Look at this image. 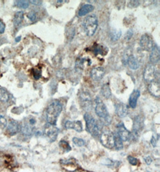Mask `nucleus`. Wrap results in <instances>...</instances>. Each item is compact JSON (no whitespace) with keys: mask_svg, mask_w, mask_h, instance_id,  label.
<instances>
[{"mask_svg":"<svg viewBox=\"0 0 160 172\" xmlns=\"http://www.w3.org/2000/svg\"><path fill=\"white\" fill-rule=\"evenodd\" d=\"M62 109V104L60 101L57 100L53 101L46 110V120L48 123L55 125Z\"/></svg>","mask_w":160,"mask_h":172,"instance_id":"nucleus-1","label":"nucleus"},{"mask_svg":"<svg viewBox=\"0 0 160 172\" xmlns=\"http://www.w3.org/2000/svg\"><path fill=\"white\" fill-rule=\"evenodd\" d=\"M83 25L86 35L92 37L95 34L98 28V19L95 15H91L85 18Z\"/></svg>","mask_w":160,"mask_h":172,"instance_id":"nucleus-2","label":"nucleus"},{"mask_svg":"<svg viewBox=\"0 0 160 172\" xmlns=\"http://www.w3.org/2000/svg\"><path fill=\"white\" fill-rule=\"evenodd\" d=\"M84 119L86 122L87 131L92 136H99L100 135V130L98 122L88 113H86L84 115Z\"/></svg>","mask_w":160,"mask_h":172,"instance_id":"nucleus-3","label":"nucleus"},{"mask_svg":"<svg viewBox=\"0 0 160 172\" xmlns=\"http://www.w3.org/2000/svg\"><path fill=\"white\" fill-rule=\"evenodd\" d=\"M95 111L96 115L104 121H110V116L107 109L104 103L101 100L100 97H97L95 99Z\"/></svg>","mask_w":160,"mask_h":172,"instance_id":"nucleus-4","label":"nucleus"},{"mask_svg":"<svg viewBox=\"0 0 160 172\" xmlns=\"http://www.w3.org/2000/svg\"><path fill=\"white\" fill-rule=\"evenodd\" d=\"M100 142L106 148L112 149L114 148L113 134L109 130H106L100 134Z\"/></svg>","mask_w":160,"mask_h":172,"instance_id":"nucleus-5","label":"nucleus"},{"mask_svg":"<svg viewBox=\"0 0 160 172\" xmlns=\"http://www.w3.org/2000/svg\"><path fill=\"white\" fill-rule=\"evenodd\" d=\"M59 132V129L55 125L48 123L44 126V133L48 137L50 142H55L57 140Z\"/></svg>","mask_w":160,"mask_h":172,"instance_id":"nucleus-6","label":"nucleus"},{"mask_svg":"<svg viewBox=\"0 0 160 172\" xmlns=\"http://www.w3.org/2000/svg\"><path fill=\"white\" fill-rule=\"evenodd\" d=\"M79 97L83 109L87 111H90L92 105L90 94L86 91H82L79 93Z\"/></svg>","mask_w":160,"mask_h":172,"instance_id":"nucleus-7","label":"nucleus"},{"mask_svg":"<svg viewBox=\"0 0 160 172\" xmlns=\"http://www.w3.org/2000/svg\"><path fill=\"white\" fill-rule=\"evenodd\" d=\"M144 127V120L141 116L139 115L135 117L133 122V134L135 138L137 137L140 134V132L142 131Z\"/></svg>","mask_w":160,"mask_h":172,"instance_id":"nucleus-8","label":"nucleus"},{"mask_svg":"<svg viewBox=\"0 0 160 172\" xmlns=\"http://www.w3.org/2000/svg\"><path fill=\"white\" fill-rule=\"evenodd\" d=\"M117 134L119 135L122 141L126 142L129 141L131 137V133L125 127L123 122L119 123L117 126Z\"/></svg>","mask_w":160,"mask_h":172,"instance_id":"nucleus-9","label":"nucleus"},{"mask_svg":"<svg viewBox=\"0 0 160 172\" xmlns=\"http://www.w3.org/2000/svg\"><path fill=\"white\" fill-rule=\"evenodd\" d=\"M153 40L148 34H144L141 36L140 40V45L141 48L146 51H151L154 46Z\"/></svg>","mask_w":160,"mask_h":172,"instance_id":"nucleus-10","label":"nucleus"},{"mask_svg":"<svg viewBox=\"0 0 160 172\" xmlns=\"http://www.w3.org/2000/svg\"><path fill=\"white\" fill-rule=\"evenodd\" d=\"M143 76L145 80L146 81L151 82L155 81L156 78V69L154 65L149 64L146 67Z\"/></svg>","mask_w":160,"mask_h":172,"instance_id":"nucleus-11","label":"nucleus"},{"mask_svg":"<svg viewBox=\"0 0 160 172\" xmlns=\"http://www.w3.org/2000/svg\"><path fill=\"white\" fill-rule=\"evenodd\" d=\"M105 74V70L101 67H97L92 69L91 71V77L94 81H100L103 79Z\"/></svg>","mask_w":160,"mask_h":172,"instance_id":"nucleus-12","label":"nucleus"},{"mask_svg":"<svg viewBox=\"0 0 160 172\" xmlns=\"http://www.w3.org/2000/svg\"><path fill=\"white\" fill-rule=\"evenodd\" d=\"M115 111L116 115L120 118H122L127 115L128 108L125 104L120 102L115 105Z\"/></svg>","mask_w":160,"mask_h":172,"instance_id":"nucleus-13","label":"nucleus"},{"mask_svg":"<svg viewBox=\"0 0 160 172\" xmlns=\"http://www.w3.org/2000/svg\"><path fill=\"white\" fill-rule=\"evenodd\" d=\"M149 60L152 64H155L158 63L160 61V48L157 44H154V46L150 51Z\"/></svg>","mask_w":160,"mask_h":172,"instance_id":"nucleus-14","label":"nucleus"},{"mask_svg":"<svg viewBox=\"0 0 160 172\" xmlns=\"http://www.w3.org/2000/svg\"><path fill=\"white\" fill-rule=\"evenodd\" d=\"M148 91L152 95L155 97H159L160 95V83L156 81L151 82L148 85Z\"/></svg>","mask_w":160,"mask_h":172,"instance_id":"nucleus-15","label":"nucleus"},{"mask_svg":"<svg viewBox=\"0 0 160 172\" xmlns=\"http://www.w3.org/2000/svg\"><path fill=\"white\" fill-rule=\"evenodd\" d=\"M65 128L68 130L69 129L74 130L75 131L79 132L83 131L82 124L80 121H67L65 123Z\"/></svg>","mask_w":160,"mask_h":172,"instance_id":"nucleus-16","label":"nucleus"},{"mask_svg":"<svg viewBox=\"0 0 160 172\" xmlns=\"http://www.w3.org/2000/svg\"><path fill=\"white\" fill-rule=\"evenodd\" d=\"M20 130V125L18 122L12 120L7 125V132L11 136H14Z\"/></svg>","mask_w":160,"mask_h":172,"instance_id":"nucleus-17","label":"nucleus"},{"mask_svg":"<svg viewBox=\"0 0 160 172\" xmlns=\"http://www.w3.org/2000/svg\"><path fill=\"white\" fill-rule=\"evenodd\" d=\"M140 95V92L138 90H135L131 94L129 99V105L133 109L136 108L137 103V100Z\"/></svg>","mask_w":160,"mask_h":172,"instance_id":"nucleus-18","label":"nucleus"},{"mask_svg":"<svg viewBox=\"0 0 160 172\" xmlns=\"http://www.w3.org/2000/svg\"><path fill=\"white\" fill-rule=\"evenodd\" d=\"M127 64L129 66L131 69L134 70H137L140 67L139 62L137 60V59L132 54L128 58L127 60Z\"/></svg>","mask_w":160,"mask_h":172,"instance_id":"nucleus-19","label":"nucleus"},{"mask_svg":"<svg viewBox=\"0 0 160 172\" xmlns=\"http://www.w3.org/2000/svg\"><path fill=\"white\" fill-rule=\"evenodd\" d=\"M94 9V7L93 6L91 5V4H85L83 5L79 11L78 13V15L79 16H83L88 13H91V11H92Z\"/></svg>","mask_w":160,"mask_h":172,"instance_id":"nucleus-20","label":"nucleus"},{"mask_svg":"<svg viewBox=\"0 0 160 172\" xmlns=\"http://www.w3.org/2000/svg\"><path fill=\"white\" fill-rule=\"evenodd\" d=\"M90 60V59H86L85 58H78L76 62L75 68L78 72H80L84 69V66L85 64V62Z\"/></svg>","mask_w":160,"mask_h":172,"instance_id":"nucleus-21","label":"nucleus"},{"mask_svg":"<svg viewBox=\"0 0 160 172\" xmlns=\"http://www.w3.org/2000/svg\"><path fill=\"white\" fill-rule=\"evenodd\" d=\"M33 125H31L30 124H25L22 126H20V130L22 132L27 136H30L34 132V127Z\"/></svg>","mask_w":160,"mask_h":172,"instance_id":"nucleus-22","label":"nucleus"},{"mask_svg":"<svg viewBox=\"0 0 160 172\" xmlns=\"http://www.w3.org/2000/svg\"><path fill=\"white\" fill-rule=\"evenodd\" d=\"M114 136V147L116 150H120L123 148V143L117 132L113 134Z\"/></svg>","mask_w":160,"mask_h":172,"instance_id":"nucleus-23","label":"nucleus"},{"mask_svg":"<svg viewBox=\"0 0 160 172\" xmlns=\"http://www.w3.org/2000/svg\"><path fill=\"white\" fill-rule=\"evenodd\" d=\"M101 94L104 98L110 99V97L112 96V92L109 85L104 84L103 85L101 89Z\"/></svg>","mask_w":160,"mask_h":172,"instance_id":"nucleus-24","label":"nucleus"},{"mask_svg":"<svg viewBox=\"0 0 160 172\" xmlns=\"http://www.w3.org/2000/svg\"><path fill=\"white\" fill-rule=\"evenodd\" d=\"M23 17H24V15H23V11H18L17 13H16V14L15 15V16H14V19H13L14 25L16 27L19 26L22 23V22L23 21Z\"/></svg>","mask_w":160,"mask_h":172,"instance_id":"nucleus-25","label":"nucleus"},{"mask_svg":"<svg viewBox=\"0 0 160 172\" xmlns=\"http://www.w3.org/2000/svg\"><path fill=\"white\" fill-rule=\"evenodd\" d=\"M9 100V95L5 89L0 87V101L7 102Z\"/></svg>","mask_w":160,"mask_h":172,"instance_id":"nucleus-26","label":"nucleus"},{"mask_svg":"<svg viewBox=\"0 0 160 172\" xmlns=\"http://www.w3.org/2000/svg\"><path fill=\"white\" fill-rule=\"evenodd\" d=\"M15 5L22 9H27L30 6V1L27 0H19L15 1Z\"/></svg>","mask_w":160,"mask_h":172,"instance_id":"nucleus-27","label":"nucleus"},{"mask_svg":"<svg viewBox=\"0 0 160 172\" xmlns=\"http://www.w3.org/2000/svg\"><path fill=\"white\" fill-rule=\"evenodd\" d=\"M59 146L65 152H68L71 151V148L69 143L65 141H61L59 143Z\"/></svg>","mask_w":160,"mask_h":172,"instance_id":"nucleus-28","label":"nucleus"},{"mask_svg":"<svg viewBox=\"0 0 160 172\" xmlns=\"http://www.w3.org/2000/svg\"><path fill=\"white\" fill-rule=\"evenodd\" d=\"M122 32L120 30H114L110 34V37L112 40L116 41L118 40L121 36Z\"/></svg>","mask_w":160,"mask_h":172,"instance_id":"nucleus-29","label":"nucleus"},{"mask_svg":"<svg viewBox=\"0 0 160 172\" xmlns=\"http://www.w3.org/2000/svg\"><path fill=\"white\" fill-rule=\"evenodd\" d=\"M73 142L74 143V144L75 145H76L77 146H79V147L83 146L85 145V141H83V139H80V138H78V137H73Z\"/></svg>","mask_w":160,"mask_h":172,"instance_id":"nucleus-30","label":"nucleus"},{"mask_svg":"<svg viewBox=\"0 0 160 172\" xmlns=\"http://www.w3.org/2000/svg\"><path fill=\"white\" fill-rule=\"evenodd\" d=\"M104 48L101 46V45H97L94 49V53L97 55L98 54H101L103 55V52H104Z\"/></svg>","mask_w":160,"mask_h":172,"instance_id":"nucleus-31","label":"nucleus"},{"mask_svg":"<svg viewBox=\"0 0 160 172\" xmlns=\"http://www.w3.org/2000/svg\"><path fill=\"white\" fill-rule=\"evenodd\" d=\"M7 125V121L6 119L2 116L0 115V129H4Z\"/></svg>","mask_w":160,"mask_h":172,"instance_id":"nucleus-32","label":"nucleus"},{"mask_svg":"<svg viewBox=\"0 0 160 172\" xmlns=\"http://www.w3.org/2000/svg\"><path fill=\"white\" fill-rule=\"evenodd\" d=\"M41 76V71L39 69H34L33 70V76L36 80L39 79Z\"/></svg>","mask_w":160,"mask_h":172,"instance_id":"nucleus-33","label":"nucleus"},{"mask_svg":"<svg viewBox=\"0 0 160 172\" xmlns=\"http://www.w3.org/2000/svg\"><path fill=\"white\" fill-rule=\"evenodd\" d=\"M127 159H128V162H130V164H131L133 166H136L137 164V163H138V160L136 158H134L133 157L128 156Z\"/></svg>","mask_w":160,"mask_h":172,"instance_id":"nucleus-34","label":"nucleus"},{"mask_svg":"<svg viewBox=\"0 0 160 172\" xmlns=\"http://www.w3.org/2000/svg\"><path fill=\"white\" fill-rule=\"evenodd\" d=\"M140 4L139 1H130L128 6L130 7H137Z\"/></svg>","mask_w":160,"mask_h":172,"instance_id":"nucleus-35","label":"nucleus"},{"mask_svg":"<svg viewBox=\"0 0 160 172\" xmlns=\"http://www.w3.org/2000/svg\"><path fill=\"white\" fill-rule=\"evenodd\" d=\"M28 18L31 21H34L36 19V14L34 11H31L28 15Z\"/></svg>","mask_w":160,"mask_h":172,"instance_id":"nucleus-36","label":"nucleus"},{"mask_svg":"<svg viewBox=\"0 0 160 172\" xmlns=\"http://www.w3.org/2000/svg\"><path fill=\"white\" fill-rule=\"evenodd\" d=\"M133 35V31L131 30L128 31L127 32V34H126L125 36V39L127 40H129L131 39V38L132 37Z\"/></svg>","mask_w":160,"mask_h":172,"instance_id":"nucleus-37","label":"nucleus"},{"mask_svg":"<svg viewBox=\"0 0 160 172\" xmlns=\"http://www.w3.org/2000/svg\"><path fill=\"white\" fill-rule=\"evenodd\" d=\"M6 25L3 21L0 19V34H3L5 31Z\"/></svg>","mask_w":160,"mask_h":172,"instance_id":"nucleus-38","label":"nucleus"},{"mask_svg":"<svg viewBox=\"0 0 160 172\" xmlns=\"http://www.w3.org/2000/svg\"><path fill=\"white\" fill-rule=\"evenodd\" d=\"M30 2H31L32 4L36 5V6H40L42 4L41 1H38V0H34V1H31Z\"/></svg>","mask_w":160,"mask_h":172,"instance_id":"nucleus-39","label":"nucleus"},{"mask_svg":"<svg viewBox=\"0 0 160 172\" xmlns=\"http://www.w3.org/2000/svg\"><path fill=\"white\" fill-rule=\"evenodd\" d=\"M157 139L155 138L154 136H152L151 140H150V143H151V145L154 146V147H155L156 145H157Z\"/></svg>","mask_w":160,"mask_h":172,"instance_id":"nucleus-40","label":"nucleus"},{"mask_svg":"<svg viewBox=\"0 0 160 172\" xmlns=\"http://www.w3.org/2000/svg\"><path fill=\"white\" fill-rule=\"evenodd\" d=\"M145 161L148 165H149L152 162V159L150 157H147L145 158Z\"/></svg>","mask_w":160,"mask_h":172,"instance_id":"nucleus-41","label":"nucleus"},{"mask_svg":"<svg viewBox=\"0 0 160 172\" xmlns=\"http://www.w3.org/2000/svg\"><path fill=\"white\" fill-rule=\"evenodd\" d=\"M20 39H21V37H20V36L18 37H16V38L15 39V41H16V42H19V41H20Z\"/></svg>","mask_w":160,"mask_h":172,"instance_id":"nucleus-42","label":"nucleus"},{"mask_svg":"<svg viewBox=\"0 0 160 172\" xmlns=\"http://www.w3.org/2000/svg\"><path fill=\"white\" fill-rule=\"evenodd\" d=\"M64 2V1H57V2H60V3H61V2Z\"/></svg>","mask_w":160,"mask_h":172,"instance_id":"nucleus-43","label":"nucleus"}]
</instances>
